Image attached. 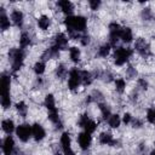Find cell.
Instances as JSON below:
<instances>
[{
	"mask_svg": "<svg viewBox=\"0 0 155 155\" xmlns=\"http://www.w3.org/2000/svg\"><path fill=\"white\" fill-rule=\"evenodd\" d=\"M87 120H88V116H87L86 114L81 115L80 119H79V126H80V127H84V125L87 122Z\"/></svg>",
	"mask_w": 155,
	"mask_h": 155,
	"instance_id": "obj_38",
	"label": "cell"
},
{
	"mask_svg": "<svg viewBox=\"0 0 155 155\" xmlns=\"http://www.w3.org/2000/svg\"><path fill=\"white\" fill-rule=\"evenodd\" d=\"M150 155H155V148H154V149H153V151H151V153H150Z\"/></svg>",
	"mask_w": 155,
	"mask_h": 155,
	"instance_id": "obj_41",
	"label": "cell"
},
{
	"mask_svg": "<svg viewBox=\"0 0 155 155\" xmlns=\"http://www.w3.org/2000/svg\"><path fill=\"white\" fill-rule=\"evenodd\" d=\"M121 124V119L117 114H111L110 117L108 119V125L111 127V128H117Z\"/></svg>",
	"mask_w": 155,
	"mask_h": 155,
	"instance_id": "obj_22",
	"label": "cell"
},
{
	"mask_svg": "<svg viewBox=\"0 0 155 155\" xmlns=\"http://www.w3.org/2000/svg\"><path fill=\"white\" fill-rule=\"evenodd\" d=\"M50 24H51V19H50L47 16L42 15V16H40V17H39V19H38V25H39V28H40V29L46 30V29H48Z\"/></svg>",
	"mask_w": 155,
	"mask_h": 155,
	"instance_id": "obj_20",
	"label": "cell"
},
{
	"mask_svg": "<svg viewBox=\"0 0 155 155\" xmlns=\"http://www.w3.org/2000/svg\"><path fill=\"white\" fill-rule=\"evenodd\" d=\"M92 74L90 73V71H87V70H82L81 71V81H82V84L84 85H90L91 82H92Z\"/></svg>",
	"mask_w": 155,
	"mask_h": 155,
	"instance_id": "obj_29",
	"label": "cell"
},
{
	"mask_svg": "<svg viewBox=\"0 0 155 155\" xmlns=\"http://www.w3.org/2000/svg\"><path fill=\"white\" fill-rule=\"evenodd\" d=\"M120 39L124 42H131L132 39H133V33H132L131 28H128V27L122 28L121 29V33H120Z\"/></svg>",
	"mask_w": 155,
	"mask_h": 155,
	"instance_id": "obj_16",
	"label": "cell"
},
{
	"mask_svg": "<svg viewBox=\"0 0 155 155\" xmlns=\"http://www.w3.org/2000/svg\"><path fill=\"white\" fill-rule=\"evenodd\" d=\"M31 132H33V137L36 142H40L45 138L46 136V132H45V128L40 125V124H34L31 126Z\"/></svg>",
	"mask_w": 155,
	"mask_h": 155,
	"instance_id": "obj_12",
	"label": "cell"
},
{
	"mask_svg": "<svg viewBox=\"0 0 155 155\" xmlns=\"http://www.w3.org/2000/svg\"><path fill=\"white\" fill-rule=\"evenodd\" d=\"M81 82H82V81H81V71H79L76 68L71 69V70L69 71L68 87H69L71 91H74V90H76V88L80 86Z\"/></svg>",
	"mask_w": 155,
	"mask_h": 155,
	"instance_id": "obj_5",
	"label": "cell"
},
{
	"mask_svg": "<svg viewBox=\"0 0 155 155\" xmlns=\"http://www.w3.org/2000/svg\"><path fill=\"white\" fill-rule=\"evenodd\" d=\"M15 151V140L12 136H7L2 142V153L4 155H12Z\"/></svg>",
	"mask_w": 155,
	"mask_h": 155,
	"instance_id": "obj_11",
	"label": "cell"
},
{
	"mask_svg": "<svg viewBox=\"0 0 155 155\" xmlns=\"http://www.w3.org/2000/svg\"><path fill=\"white\" fill-rule=\"evenodd\" d=\"M45 68H46L45 62H44V61H39V62H36V63L34 64V73H35L36 75H41V74H44Z\"/></svg>",
	"mask_w": 155,
	"mask_h": 155,
	"instance_id": "obj_28",
	"label": "cell"
},
{
	"mask_svg": "<svg viewBox=\"0 0 155 155\" xmlns=\"http://www.w3.org/2000/svg\"><path fill=\"white\" fill-rule=\"evenodd\" d=\"M96 128H97V124L93 121V120H87V122L84 125V130H85V132H87V133H93L94 131H96Z\"/></svg>",
	"mask_w": 155,
	"mask_h": 155,
	"instance_id": "obj_27",
	"label": "cell"
},
{
	"mask_svg": "<svg viewBox=\"0 0 155 155\" xmlns=\"http://www.w3.org/2000/svg\"><path fill=\"white\" fill-rule=\"evenodd\" d=\"M56 74H57L58 78H64L65 74H67V69H65V67H64L63 64L58 65V67H57V70H56Z\"/></svg>",
	"mask_w": 155,
	"mask_h": 155,
	"instance_id": "obj_34",
	"label": "cell"
},
{
	"mask_svg": "<svg viewBox=\"0 0 155 155\" xmlns=\"http://www.w3.org/2000/svg\"><path fill=\"white\" fill-rule=\"evenodd\" d=\"M142 18L143 19H150L151 18V10L150 8H143V11H142Z\"/></svg>",
	"mask_w": 155,
	"mask_h": 155,
	"instance_id": "obj_36",
	"label": "cell"
},
{
	"mask_svg": "<svg viewBox=\"0 0 155 155\" xmlns=\"http://www.w3.org/2000/svg\"><path fill=\"white\" fill-rule=\"evenodd\" d=\"M110 50H111V45L108 42V44H103L99 48H98V54L101 56V57H107L109 53H110Z\"/></svg>",
	"mask_w": 155,
	"mask_h": 155,
	"instance_id": "obj_26",
	"label": "cell"
},
{
	"mask_svg": "<svg viewBox=\"0 0 155 155\" xmlns=\"http://www.w3.org/2000/svg\"><path fill=\"white\" fill-rule=\"evenodd\" d=\"M23 19H24V16H23V12H22V11H19V10H13V11L11 12V21H12L17 27H22Z\"/></svg>",
	"mask_w": 155,
	"mask_h": 155,
	"instance_id": "obj_15",
	"label": "cell"
},
{
	"mask_svg": "<svg viewBox=\"0 0 155 155\" xmlns=\"http://www.w3.org/2000/svg\"><path fill=\"white\" fill-rule=\"evenodd\" d=\"M68 36L65 35V34H63V33H58L56 36H54V45L59 48V50H63V48H65L67 47V45H68Z\"/></svg>",
	"mask_w": 155,
	"mask_h": 155,
	"instance_id": "obj_14",
	"label": "cell"
},
{
	"mask_svg": "<svg viewBox=\"0 0 155 155\" xmlns=\"http://www.w3.org/2000/svg\"><path fill=\"white\" fill-rule=\"evenodd\" d=\"M99 143L103 144V145H110V144H114L115 140H114L113 136L109 132H103L99 136Z\"/></svg>",
	"mask_w": 155,
	"mask_h": 155,
	"instance_id": "obj_18",
	"label": "cell"
},
{
	"mask_svg": "<svg viewBox=\"0 0 155 155\" xmlns=\"http://www.w3.org/2000/svg\"><path fill=\"white\" fill-rule=\"evenodd\" d=\"M138 85H139L143 90H147V87H148V82H147L144 79H139V80H138Z\"/></svg>",
	"mask_w": 155,
	"mask_h": 155,
	"instance_id": "obj_39",
	"label": "cell"
},
{
	"mask_svg": "<svg viewBox=\"0 0 155 155\" xmlns=\"http://www.w3.org/2000/svg\"><path fill=\"white\" fill-rule=\"evenodd\" d=\"M134 48H136V51H137L140 56H143V57H148V56L150 54L149 45H148V42H147L144 39H142V38H139V39L136 40Z\"/></svg>",
	"mask_w": 155,
	"mask_h": 155,
	"instance_id": "obj_9",
	"label": "cell"
},
{
	"mask_svg": "<svg viewBox=\"0 0 155 155\" xmlns=\"http://www.w3.org/2000/svg\"><path fill=\"white\" fill-rule=\"evenodd\" d=\"M80 39H81V44H82V45H87V44L90 42V38H88L87 35H84V36H81Z\"/></svg>",
	"mask_w": 155,
	"mask_h": 155,
	"instance_id": "obj_40",
	"label": "cell"
},
{
	"mask_svg": "<svg viewBox=\"0 0 155 155\" xmlns=\"http://www.w3.org/2000/svg\"><path fill=\"white\" fill-rule=\"evenodd\" d=\"M88 5H90L91 10L96 11V10L101 6V1H99V0H90V1H88Z\"/></svg>",
	"mask_w": 155,
	"mask_h": 155,
	"instance_id": "obj_35",
	"label": "cell"
},
{
	"mask_svg": "<svg viewBox=\"0 0 155 155\" xmlns=\"http://www.w3.org/2000/svg\"><path fill=\"white\" fill-rule=\"evenodd\" d=\"M132 53H133V51L131 48H126V47H117V48H115V52H114V56H113L114 63L116 65H119V67L124 65L131 58Z\"/></svg>",
	"mask_w": 155,
	"mask_h": 155,
	"instance_id": "obj_4",
	"label": "cell"
},
{
	"mask_svg": "<svg viewBox=\"0 0 155 155\" xmlns=\"http://www.w3.org/2000/svg\"><path fill=\"white\" fill-rule=\"evenodd\" d=\"M16 109H17V111H18V114H19L21 116H25V115H27L28 107H27V104H25L24 102H18V103L16 104Z\"/></svg>",
	"mask_w": 155,
	"mask_h": 155,
	"instance_id": "obj_32",
	"label": "cell"
},
{
	"mask_svg": "<svg viewBox=\"0 0 155 155\" xmlns=\"http://www.w3.org/2000/svg\"><path fill=\"white\" fill-rule=\"evenodd\" d=\"M147 120L150 124H155V108H149L147 111Z\"/></svg>",
	"mask_w": 155,
	"mask_h": 155,
	"instance_id": "obj_33",
	"label": "cell"
},
{
	"mask_svg": "<svg viewBox=\"0 0 155 155\" xmlns=\"http://www.w3.org/2000/svg\"><path fill=\"white\" fill-rule=\"evenodd\" d=\"M78 143H79V147L82 149V150H87L90 147H91V143H92V137L90 133L87 132H81L78 134Z\"/></svg>",
	"mask_w": 155,
	"mask_h": 155,
	"instance_id": "obj_10",
	"label": "cell"
},
{
	"mask_svg": "<svg viewBox=\"0 0 155 155\" xmlns=\"http://www.w3.org/2000/svg\"><path fill=\"white\" fill-rule=\"evenodd\" d=\"M1 127H2V131L7 134H11L13 131H15V122L11 120V119H5L2 120L1 122Z\"/></svg>",
	"mask_w": 155,
	"mask_h": 155,
	"instance_id": "obj_17",
	"label": "cell"
},
{
	"mask_svg": "<svg viewBox=\"0 0 155 155\" xmlns=\"http://www.w3.org/2000/svg\"><path fill=\"white\" fill-rule=\"evenodd\" d=\"M48 119L52 124H54L57 127H62V122H61V117H59V114H58V110L54 109L52 111H48Z\"/></svg>",
	"mask_w": 155,
	"mask_h": 155,
	"instance_id": "obj_19",
	"label": "cell"
},
{
	"mask_svg": "<svg viewBox=\"0 0 155 155\" xmlns=\"http://www.w3.org/2000/svg\"><path fill=\"white\" fill-rule=\"evenodd\" d=\"M99 110H101L102 116H103V119H104V120H108V119L110 117L111 113H110V108H109L108 105H105V104L101 103V104H99Z\"/></svg>",
	"mask_w": 155,
	"mask_h": 155,
	"instance_id": "obj_31",
	"label": "cell"
},
{
	"mask_svg": "<svg viewBox=\"0 0 155 155\" xmlns=\"http://www.w3.org/2000/svg\"><path fill=\"white\" fill-rule=\"evenodd\" d=\"M131 121H132L131 114H130V113H125V114H124V117H122V122H124L125 125H128Z\"/></svg>",
	"mask_w": 155,
	"mask_h": 155,
	"instance_id": "obj_37",
	"label": "cell"
},
{
	"mask_svg": "<svg viewBox=\"0 0 155 155\" xmlns=\"http://www.w3.org/2000/svg\"><path fill=\"white\" fill-rule=\"evenodd\" d=\"M0 28L1 30H7L10 28V19L4 12H1L0 15Z\"/></svg>",
	"mask_w": 155,
	"mask_h": 155,
	"instance_id": "obj_25",
	"label": "cell"
},
{
	"mask_svg": "<svg viewBox=\"0 0 155 155\" xmlns=\"http://www.w3.org/2000/svg\"><path fill=\"white\" fill-rule=\"evenodd\" d=\"M16 134L18 137L19 140L22 142H28L29 138L33 136V132H31V126H29L28 124H22L19 126H17L16 128Z\"/></svg>",
	"mask_w": 155,
	"mask_h": 155,
	"instance_id": "obj_6",
	"label": "cell"
},
{
	"mask_svg": "<svg viewBox=\"0 0 155 155\" xmlns=\"http://www.w3.org/2000/svg\"><path fill=\"white\" fill-rule=\"evenodd\" d=\"M64 25L67 27L68 31H75V33H82L85 31L87 27V19L84 16H68L64 19Z\"/></svg>",
	"mask_w": 155,
	"mask_h": 155,
	"instance_id": "obj_1",
	"label": "cell"
},
{
	"mask_svg": "<svg viewBox=\"0 0 155 155\" xmlns=\"http://www.w3.org/2000/svg\"><path fill=\"white\" fill-rule=\"evenodd\" d=\"M61 143V148L63 151V155H75V153L71 149V139L68 132H63L59 139Z\"/></svg>",
	"mask_w": 155,
	"mask_h": 155,
	"instance_id": "obj_7",
	"label": "cell"
},
{
	"mask_svg": "<svg viewBox=\"0 0 155 155\" xmlns=\"http://www.w3.org/2000/svg\"><path fill=\"white\" fill-rule=\"evenodd\" d=\"M115 88H116V91H117L119 93H122V92L125 91V88H126V81H125L122 78L116 79V80H115Z\"/></svg>",
	"mask_w": 155,
	"mask_h": 155,
	"instance_id": "obj_30",
	"label": "cell"
},
{
	"mask_svg": "<svg viewBox=\"0 0 155 155\" xmlns=\"http://www.w3.org/2000/svg\"><path fill=\"white\" fill-rule=\"evenodd\" d=\"M29 45H30V36H29V34L28 33H22L21 36H19V46H21V48L23 50V48H25Z\"/></svg>",
	"mask_w": 155,
	"mask_h": 155,
	"instance_id": "obj_24",
	"label": "cell"
},
{
	"mask_svg": "<svg viewBox=\"0 0 155 155\" xmlns=\"http://www.w3.org/2000/svg\"><path fill=\"white\" fill-rule=\"evenodd\" d=\"M121 27L119 23L116 22H113L109 24V39H110V45L111 46H115L117 40L120 39V33H121Z\"/></svg>",
	"mask_w": 155,
	"mask_h": 155,
	"instance_id": "obj_8",
	"label": "cell"
},
{
	"mask_svg": "<svg viewBox=\"0 0 155 155\" xmlns=\"http://www.w3.org/2000/svg\"><path fill=\"white\" fill-rule=\"evenodd\" d=\"M58 6L61 8V11L68 16H71L73 11H74V5L73 2H70L69 0H61L58 1Z\"/></svg>",
	"mask_w": 155,
	"mask_h": 155,
	"instance_id": "obj_13",
	"label": "cell"
},
{
	"mask_svg": "<svg viewBox=\"0 0 155 155\" xmlns=\"http://www.w3.org/2000/svg\"><path fill=\"white\" fill-rule=\"evenodd\" d=\"M45 107L47 108L48 111H52V110L57 109V108H56V101H54L53 94L50 93V94H47V96L45 97Z\"/></svg>",
	"mask_w": 155,
	"mask_h": 155,
	"instance_id": "obj_21",
	"label": "cell"
},
{
	"mask_svg": "<svg viewBox=\"0 0 155 155\" xmlns=\"http://www.w3.org/2000/svg\"><path fill=\"white\" fill-rule=\"evenodd\" d=\"M10 85L11 79L8 75L2 74L0 80V90H1V105L4 109H7L11 105V98H10Z\"/></svg>",
	"mask_w": 155,
	"mask_h": 155,
	"instance_id": "obj_2",
	"label": "cell"
},
{
	"mask_svg": "<svg viewBox=\"0 0 155 155\" xmlns=\"http://www.w3.org/2000/svg\"><path fill=\"white\" fill-rule=\"evenodd\" d=\"M8 57L11 58V68L12 71L16 73L18 71L24 62V52L22 48H12L8 52Z\"/></svg>",
	"mask_w": 155,
	"mask_h": 155,
	"instance_id": "obj_3",
	"label": "cell"
},
{
	"mask_svg": "<svg viewBox=\"0 0 155 155\" xmlns=\"http://www.w3.org/2000/svg\"><path fill=\"white\" fill-rule=\"evenodd\" d=\"M69 56H70V59L74 62V63H78L80 61V56H81V52L78 47L73 46L69 48Z\"/></svg>",
	"mask_w": 155,
	"mask_h": 155,
	"instance_id": "obj_23",
	"label": "cell"
}]
</instances>
